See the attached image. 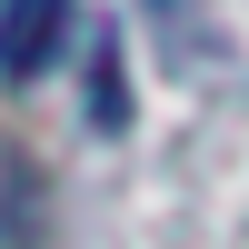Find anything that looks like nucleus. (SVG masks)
I'll list each match as a JSON object with an SVG mask.
<instances>
[{"instance_id": "nucleus-1", "label": "nucleus", "mask_w": 249, "mask_h": 249, "mask_svg": "<svg viewBox=\"0 0 249 249\" xmlns=\"http://www.w3.org/2000/svg\"><path fill=\"white\" fill-rule=\"evenodd\" d=\"M70 50V0H0V90L60 70Z\"/></svg>"}, {"instance_id": "nucleus-2", "label": "nucleus", "mask_w": 249, "mask_h": 249, "mask_svg": "<svg viewBox=\"0 0 249 249\" xmlns=\"http://www.w3.org/2000/svg\"><path fill=\"white\" fill-rule=\"evenodd\" d=\"M0 249H40V170L10 130H0Z\"/></svg>"}]
</instances>
